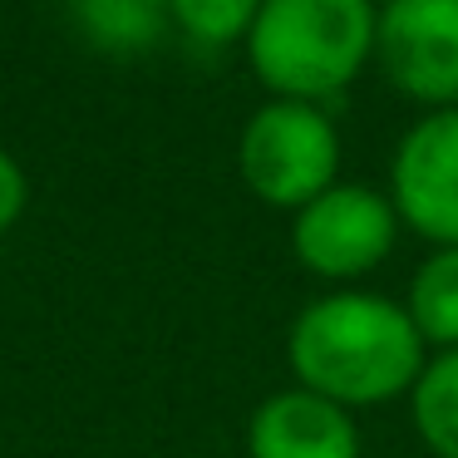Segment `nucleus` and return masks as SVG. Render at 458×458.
I'll return each instance as SVG.
<instances>
[{
  "label": "nucleus",
  "instance_id": "obj_8",
  "mask_svg": "<svg viewBox=\"0 0 458 458\" xmlns=\"http://www.w3.org/2000/svg\"><path fill=\"white\" fill-rule=\"evenodd\" d=\"M84 35L109 55H139L163 35L173 5L168 0H74Z\"/></svg>",
  "mask_w": 458,
  "mask_h": 458
},
{
  "label": "nucleus",
  "instance_id": "obj_2",
  "mask_svg": "<svg viewBox=\"0 0 458 458\" xmlns=\"http://www.w3.org/2000/svg\"><path fill=\"white\" fill-rule=\"evenodd\" d=\"M375 25L369 0H261L247 35L251 70L281 99H326L365 70Z\"/></svg>",
  "mask_w": 458,
  "mask_h": 458
},
{
  "label": "nucleus",
  "instance_id": "obj_5",
  "mask_svg": "<svg viewBox=\"0 0 458 458\" xmlns=\"http://www.w3.org/2000/svg\"><path fill=\"white\" fill-rule=\"evenodd\" d=\"M375 50L389 84L419 104H458V0H385Z\"/></svg>",
  "mask_w": 458,
  "mask_h": 458
},
{
  "label": "nucleus",
  "instance_id": "obj_9",
  "mask_svg": "<svg viewBox=\"0 0 458 458\" xmlns=\"http://www.w3.org/2000/svg\"><path fill=\"white\" fill-rule=\"evenodd\" d=\"M409 320L424 340L458 350V247H444L414 271L409 286Z\"/></svg>",
  "mask_w": 458,
  "mask_h": 458
},
{
  "label": "nucleus",
  "instance_id": "obj_7",
  "mask_svg": "<svg viewBox=\"0 0 458 458\" xmlns=\"http://www.w3.org/2000/svg\"><path fill=\"white\" fill-rule=\"evenodd\" d=\"M251 458H360V434L350 414L310 389L271 394L251 414Z\"/></svg>",
  "mask_w": 458,
  "mask_h": 458
},
{
  "label": "nucleus",
  "instance_id": "obj_6",
  "mask_svg": "<svg viewBox=\"0 0 458 458\" xmlns=\"http://www.w3.org/2000/svg\"><path fill=\"white\" fill-rule=\"evenodd\" d=\"M394 212L438 247H458V109H438L394 153Z\"/></svg>",
  "mask_w": 458,
  "mask_h": 458
},
{
  "label": "nucleus",
  "instance_id": "obj_3",
  "mask_svg": "<svg viewBox=\"0 0 458 458\" xmlns=\"http://www.w3.org/2000/svg\"><path fill=\"white\" fill-rule=\"evenodd\" d=\"M237 163H242L247 188L261 202L301 212L326 188H335L340 139L316 104L276 99L251 114V123L242 129Z\"/></svg>",
  "mask_w": 458,
  "mask_h": 458
},
{
  "label": "nucleus",
  "instance_id": "obj_11",
  "mask_svg": "<svg viewBox=\"0 0 458 458\" xmlns=\"http://www.w3.org/2000/svg\"><path fill=\"white\" fill-rule=\"evenodd\" d=\"M173 21L202 45H227L237 35H251L261 0H168Z\"/></svg>",
  "mask_w": 458,
  "mask_h": 458
},
{
  "label": "nucleus",
  "instance_id": "obj_1",
  "mask_svg": "<svg viewBox=\"0 0 458 458\" xmlns=\"http://www.w3.org/2000/svg\"><path fill=\"white\" fill-rule=\"evenodd\" d=\"M291 369L301 389L330 404H385L424 375V335L404 306L340 291L301 310L291 326Z\"/></svg>",
  "mask_w": 458,
  "mask_h": 458
},
{
  "label": "nucleus",
  "instance_id": "obj_4",
  "mask_svg": "<svg viewBox=\"0 0 458 458\" xmlns=\"http://www.w3.org/2000/svg\"><path fill=\"white\" fill-rule=\"evenodd\" d=\"M394 232H399V212L379 192L335 182L296 212L291 242H296V257L316 276L350 281L375 271L394 251Z\"/></svg>",
  "mask_w": 458,
  "mask_h": 458
},
{
  "label": "nucleus",
  "instance_id": "obj_10",
  "mask_svg": "<svg viewBox=\"0 0 458 458\" xmlns=\"http://www.w3.org/2000/svg\"><path fill=\"white\" fill-rule=\"evenodd\" d=\"M414 428L438 458H458V350L424 365L414 385Z\"/></svg>",
  "mask_w": 458,
  "mask_h": 458
},
{
  "label": "nucleus",
  "instance_id": "obj_12",
  "mask_svg": "<svg viewBox=\"0 0 458 458\" xmlns=\"http://www.w3.org/2000/svg\"><path fill=\"white\" fill-rule=\"evenodd\" d=\"M25 208V173L11 153H0V232L11 227Z\"/></svg>",
  "mask_w": 458,
  "mask_h": 458
}]
</instances>
